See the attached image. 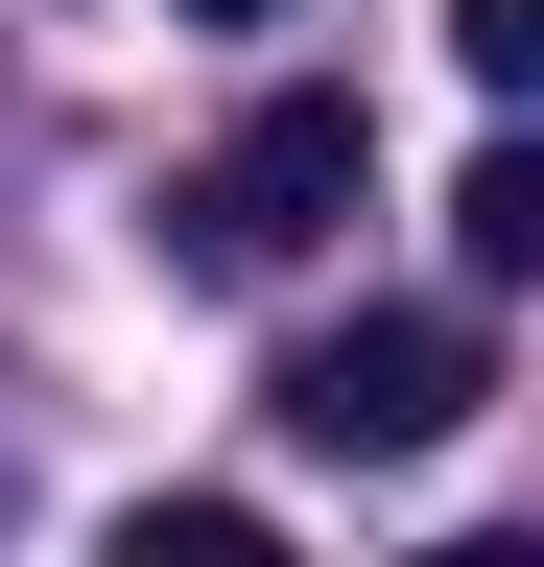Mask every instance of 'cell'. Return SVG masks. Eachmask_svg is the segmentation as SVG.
<instances>
[{
    "mask_svg": "<svg viewBox=\"0 0 544 567\" xmlns=\"http://www.w3.org/2000/svg\"><path fill=\"white\" fill-rule=\"evenodd\" d=\"M356 189H379V118H356V95H260V118L214 142V166L166 189V260H214V284H260V260H308V237H331Z\"/></svg>",
    "mask_w": 544,
    "mask_h": 567,
    "instance_id": "cell-1",
    "label": "cell"
},
{
    "mask_svg": "<svg viewBox=\"0 0 544 567\" xmlns=\"http://www.w3.org/2000/svg\"><path fill=\"white\" fill-rule=\"evenodd\" d=\"M473 379H497V354H473V308H356V331H308L260 402H285V450H450Z\"/></svg>",
    "mask_w": 544,
    "mask_h": 567,
    "instance_id": "cell-2",
    "label": "cell"
},
{
    "mask_svg": "<svg viewBox=\"0 0 544 567\" xmlns=\"http://www.w3.org/2000/svg\"><path fill=\"white\" fill-rule=\"evenodd\" d=\"M450 260L473 284H544V142H473L450 166Z\"/></svg>",
    "mask_w": 544,
    "mask_h": 567,
    "instance_id": "cell-3",
    "label": "cell"
},
{
    "mask_svg": "<svg viewBox=\"0 0 544 567\" xmlns=\"http://www.w3.org/2000/svg\"><path fill=\"white\" fill-rule=\"evenodd\" d=\"M95 567H285V544H260L237 496H143V520H95Z\"/></svg>",
    "mask_w": 544,
    "mask_h": 567,
    "instance_id": "cell-4",
    "label": "cell"
},
{
    "mask_svg": "<svg viewBox=\"0 0 544 567\" xmlns=\"http://www.w3.org/2000/svg\"><path fill=\"white\" fill-rule=\"evenodd\" d=\"M450 71H473V95H521V71H544V0H450Z\"/></svg>",
    "mask_w": 544,
    "mask_h": 567,
    "instance_id": "cell-5",
    "label": "cell"
},
{
    "mask_svg": "<svg viewBox=\"0 0 544 567\" xmlns=\"http://www.w3.org/2000/svg\"><path fill=\"white\" fill-rule=\"evenodd\" d=\"M427 567H544V544H427Z\"/></svg>",
    "mask_w": 544,
    "mask_h": 567,
    "instance_id": "cell-6",
    "label": "cell"
},
{
    "mask_svg": "<svg viewBox=\"0 0 544 567\" xmlns=\"http://www.w3.org/2000/svg\"><path fill=\"white\" fill-rule=\"evenodd\" d=\"M189 24H285V0H189Z\"/></svg>",
    "mask_w": 544,
    "mask_h": 567,
    "instance_id": "cell-7",
    "label": "cell"
}]
</instances>
